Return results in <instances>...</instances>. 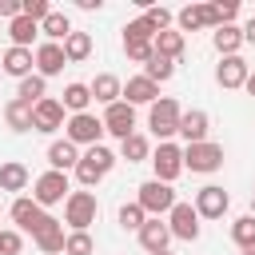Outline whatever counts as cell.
<instances>
[{
    "instance_id": "6da1fadb",
    "label": "cell",
    "mask_w": 255,
    "mask_h": 255,
    "mask_svg": "<svg viewBox=\"0 0 255 255\" xmlns=\"http://www.w3.org/2000/svg\"><path fill=\"white\" fill-rule=\"evenodd\" d=\"M8 215H12V223H16V231L20 235H32V243L40 239V235H48V231H60L64 223L52 215V211H44L32 195H16L12 199V207H8Z\"/></svg>"
},
{
    "instance_id": "7a4b0ae2",
    "label": "cell",
    "mask_w": 255,
    "mask_h": 255,
    "mask_svg": "<svg viewBox=\"0 0 255 255\" xmlns=\"http://www.w3.org/2000/svg\"><path fill=\"white\" fill-rule=\"evenodd\" d=\"M116 163H120V155H116L112 147L96 143V147H84V151H80V163H76L72 171H76L80 187H84V191H92V187H96V183H100V179H104Z\"/></svg>"
},
{
    "instance_id": "3957f363",
    "label": "cell",
    "mask_w": 255,
    "mask_h": 255,
    "mask_svg": "<svg viewBox=\"0 0 255 255\" xmlns=\"http://www.w3.org/2000/svg\"><path fill=\"white\" fill-rule=\"evenodd\" d=\"M179 116H183L179 100H175V96H159V100L147 108V128H151V135H155L159 143H167V139L179 131Z\"/></svg>"
},
{
    "instance_id": "277c9868",
    "label": "cell",
    "mask_w": 255,
    "mask_h": 255,
    "mask_svg": "<svg viewBox=\"0 0 255 255\" xmlns=\"http://www.w3.org/2000/svg\"><path fill=\"white\" fill-rule=\"evenodd\" d=\"M135 203L143 207L147 219H163L171 207H175V187L171 183H159V179H143L135 187Z\"/></svg>"
},
{
    "instance_id": "5b68a950",
    "label": "cell",
    "mask_w": 255,
    "mask_h": 255,
    "mask_svg": "<svg viewBox=\"0 0 255 255\" xmlns=\"http://www.w3.org/2000/svg\"><path fill=\"white\" fill-rule=\"evenodd\" d=\"M223 143L215 139H203V143H187L183 147V171H195V175H211L223 167Z\"/></svg>"
},
{
    "instance_id": "8992f818",
    "label": "cell",
    "mask_w": 255,
    "mask_h": 255,
    "mask_svg": "<svg viewBox=\"0 0 255 255\" xmlns=\"http://www.w3.org/2000/svg\"><path fill=\"white\" fill-rule=\"evenodd\" d=\"M100 219V203H96V191H72L68 199H64V223L72 227V231H88L92 223Z\"/></svg>"
},
{
    "instance_id": "52a82bcc",
    "label": "cell",
    "mask_w": 255,
    "mask_h": 255,
    "mask_svg": "<svg viewBox=\"0 0 255 255\" xmlns=\"http://www.w3.org/2000/svg\"><path fill=\"white\" fill-rule=\"evenodd\" d=\"M64 139L76 143V147H96V143L104 139L100 116H96V112H76V116H68V120H64Z\"/></svg>"
},
{
    "instance_id": "ba28073f",
    "label": "cell",
    "mask_w": 255,
    "mask_h": 255,
    "mask_svg": "<svg viewBox=\"0 0 255 255\" xmlns=\"http://www.w3.org/2000/svg\"><path fill=\"white\" fill-rule=\"evenodd\" d=\"M68 195H72V183H68L64 171H52V167H48V171H40V175L32 179V199H36L44 211L56 207V203H64Z\"/></svg>"
},
{
    "instance_id": "9c48e42d",
    "label": "cell",
    "mask_w": 255,
    "mask_h": 255,
    "mask_svg": "<svg viewBox=\"0 0 255 255\" xmlns=\"http://www.w3.org/2000/svg\"><path fill=\"white\" fill-rule=\"evenodd\" d=\"M151 179H159V183H175L179 175H183V147L175 143V139H167V143H159L155 151H151Z\"/></svg>"
},
{
    "instance_id": "30bf717a",
    "label": "cell",
    "mask_w": 255,
    "mask_h": 255,
    "mask_svg": "<svg viewBox=\"0 0 255 255\" xmlns=\"http://www.w3.org/2000/svg\"><path fill=\"white\" fill-rule=\"evenodd\" d=\"M163 223H167L171 239H179V243H195V239H199V231H203V223H199L195 207H191V203H183V199H175V207L163 215Z\"/></svg>"
},
{
    "instance_id": "8fae6325",
    "label": "cell",
    "mask_w": 255,
    "mask_h": 255,
    "mask_svg": "<svg viewBox=\"0 0 255 255\" xmlns=\"http://www.w3.org/2000/svg\"><path fill=\"white\" fill-rule=\"evenodd\" d=\"M191 207H195V215H199V219H223V215H227V207H231V195H227L219 183H203V187L195 191Z\"/></svg>"
},
{
    "instance_id": "7c38bea8",
    "label": "cell",
    "mask_w": 255,
    "mask_h": 255,
    "mask_svg": "<svg viewBox=\"0 0 255 255\" xmlns=\"http://www.w3.org/2000/svg\"><path fill=\"white\" fill-rule=\"evenodd\" d=\"M64 120H68V112H64V104L56 96H44L32 108V131H40V135H56L64 128Z\"/></svg>"
},
{
    "instance_id": "4fadbf2b",
    "label": "cell",
    "mask_w": 255,
    "mask_h": 255,
    "mask_svg": "<svg viewBox=\"0 0 255 255\" xmlns=\"http://www.w3.org/2000/svg\"><path fill=\"white\" fill-rule=\"evenodd\" d=\"M100 124H104V135L128 139V135L135 131V108H131V104H124V100H116V104H108V108H104Z\"/></svg>"
},
{
    "instance_id": "5bb4252c",
    "label": "cell",
    "mask_w": 255,
    "mask_h": 255,
    "mask_svg": "<svg viewBox=\"0 0 255 255\" xmlns=\"http://www.w3.org/2000/svg\"><path fill=\"white\" fill-rule=\"evenodd\" d=\"M247 76H251V64L243 56H219V64H215V84L219 88L235 92V88L247 84Z\"/></svg>"
},
{
    "instance_id": "9a60e30c",
    "label": "cell",
    "mask_w": 255,
    "mask_h": 255,
    "mask_svg": "<svg viewBox=\"0 0 255 255\" xmlns=\"http://www.w3.org/2000/svg\"><path fill=\"white\" fill-rule=\"evenodd\" d=\"M32 60H36V76H44V80H52V76H60V72L68 68L64 48H60V44H48V40H40V44L32 48Z\"/></svg>"
},
{
    "instance_id": "2e32d148",
    "label": "cell",
    "mask_w": 255,
    "mask_h": 255,
    "mask_svg": "<svg viewBox=\"0 0 255 255\" xmlns=\"http://www.w3.org/2000/svg\"><path fill=\"white\" fill-rule=\"evenodd\" d=\"M207 131H211V116L203 112V108H187L183 116H179V139H183V147L187 143H203L207 139Z\"/></svg>"
},
{
    "instance_id": "e0dca14e",
    "label": "cell",
    "mask_w": 255,
    "mask_h": 255,
    "mask_svg": "<svg viewBox=\"0 0 255 255\" xmlns=\"http://www.w3.org/2000/svg\"><path fill=\"white\" fill-rule=\"evenodd\" d=\"M203 28H211L215 32V20H211V4H187V8H179L175 12V32H203Z\"/></svg>"
},
{
    "instance_id": "ac0fdd59",
    "label": "cell",
    "mask_w": 255,
    "mask_h": 255,
    "mask_svg": "<svg viewBox=\"0 0 255 255\" xmlns=\"http://www.w3.org/2000/svg\"><path fill=\"white\" fill-rule=\"evenodd\" d=\"M0 72L4 76H12V80H24V76H32L36 72V60H32V48H4V56H0Z\"/></svg>"
},
{
    "instance_id": "d6986e66",
    "label": "cell",
    "mask_w": 255,
    "mask_h": 255,
    "mask_svg": "<svg viewBox=\"0 0 255 255\" xmlns=\"http://www.w3.org/2000/svg\"><path fill=\"white\" fill-rule=\"evenodd\" d=\"M120 100H124V104H131V108H139V104H147V108H151V104L159 100V84H151L143 72H139V76H128V84H124V96H120Z\"/></svg>"
},
{
    "instance_id": "ffe728a7",
    "label": "cell",
    "mask_w": 255,
    "mask_h": 255,
    "mask_svg": "<svg viewBox=\"0 0 255 255\" xmlns=\"http://www.w3.org/2000/svg\"><path fill=\"white\" fill-rule=\"evenodd\" d=\"M88 92H92V100H96V104H104V108H108V104H116V100L124 96V80H120L116 72H100V76L88 84Z\"/></svg>"
},
{
    "instance_id": "44dd1931",
    "label": "cell",
    "mask_w": 255,
    "mask_h": 255,
    "mask_svg": "<svg viewBox=\"0 0 255 255\" xmlns=\"http://www.w3.org/2000/svg\"><path fill=\"white\" fill-rule=\"evenodd\" d=\"M135 239H139V247L151 255V251H167V243H171V231H167V223H163V219H147V223L135 231Z\"/></svg>"
},
{
    "instance_id": "7402d4cb",
    "label": "cell",
    "mask_w": 255,
    "mask_h": 255,
    "mask_svg": "<svg viewBox=\"0 0 255 255\" xmlns=\"http://www.w3.org/2000/svg\"><path fill=\"white\" fill-rule=\"evenodd\" d=\"M28 183H32V171H28L20 159H4V163H0V191L20 195Z\"/></svg>"
},
{
    "instance_id": "603a6c76",
    "label": "cell",
    "mask_w": 255,
    "mask_h": 255,
    "mask_svg": "<svg viewBox=\"0 0 255 255\" xmlns=\"http://www.w3.org/2000/svg\"><path fill=\"white\" fill-rule=\"evenodd\" d=\"M76 163H80V147L76 143H68V139H52L48 143V167L52 171H64L68 175Z\"/></svg>"
},
{
    "instance_id": "cb8c5ba5",
    "label": "cell",
    "mask_w": 255,
    "mask_h": 255,
    "mask_svg": "<svg viewBox=\"0 0 255 255\" xmlns=\"http://www.w3.org/2000/svg\"><path fill=\"white\" fill-rule=\"evenodd\" d=\"M40 36H44L48 44H64V40L72 36V20H68V12L52 8V12L40 20Z\"/></svg>"
},
{
    "instance_id": "d4e9b609",
    "label": "cell",
    "mask_w": 255,
    "mask_h": 255,
    "mask_svg": "<svg viewBox=\"0 0 255 255\" xmlns=\"http://www.w3.org/2000/svg\"><path fill=\"white\" fill-rule=\"evenodd\" d=\"M183 48H187V36H183V32H175V28L159 32V36L151 40V52H155V56H163V60H179V56H183Z\"/></svg>"
},
{
    "instance_id": "484cf974",
    "label": "cell",
    "mask_w": 255,
    "mask_h": 255,
    "mask_svg": "<svg viewBox=\"0 0 255 255\" xmlns=\"http://www.w3.org/2000/svg\"><path fill=\"white\" fill-rule=\"evenodd\" d=\"M211 44H215L219 56H239V48H243V32H239V24H223V28H215V32H211Z\"/></svg>"
},
{
    "instance_id": "4316f807",
    "label": "cell",
    "mask_w": 255,
    "mask_h": 255,
    "mask_svg": "<svg viewBox=\"0 0 255 255\" xmlns=\"http://www.w3.org/2000/svg\"><path fill=\"white\" fill-rule=\"evenodd\" d=\"M4 124H8V128H12L16 135L32 131V108H28L24 100H16V96H12V100L4 104Z\"/></svg>"
},
{
    "instance_id": "83f0119b",
    "label": "cell",
    "mask_w": 255,
    "mask_h": 255,
    "mask_svg": "<svg viewBox=\"0 0 255 255\" xmlns=\"http://www.w3.org/2000/svg\"><path fill=\"white\" fill-rule=\"evenodd\" d=\"M120 159H124V163H143V159H151V139L139 135V131H131L128 139H120Z\"/></svg>"
},
{
    "instance_id": "f1b7e54d",
    "label": "cell",
    "mask_w": 255,
    "mask_h": 255,
    "mask_svg": "<svg viewBox=\"0 0 255 255\" xmlns=\"http://www.w3.org/2000/svg\"><path fill=\"white\" fill-rule=\"evenodd\" d=\"M36 36H40V24H36V20H28V16L8 20V40H12V48H32Z\"/></svg>"
},
{
    "instance_id": "f546056e",
    "label": "cell",
    "mask_w": 255,
    "mask_h": 255,
    "mask_svg": "<svg viewBox=\"0 0 255 255\" xmlns=\"http://www.w3.org/2000/svg\"><path fill=\"white\" fill-rule=\"evenodd\" d=\"M60 48H64V60H68V64H84V60L92 56V32H76V28H72V36H68Z\"/></svg>"
},
{
    "instance_id": "4dcf8cb0",
    "label": "cell",
    "mask_w": 255,
    "mask_h": 255,
    "mask_svg": "<svg viewBox=\"0 0 255 255\" xmlns=\"http://www.w3.org/2000/svg\"><path fill=\"white\" fill-rule=\"evenodd\" d=\"M44 96H48V80H44V76H36V72H32V76H24V80L16 84V100H24L28 108H36Z\"/></svg>"
},
{
    "instance_id": "1f68e13d",
    "label": "cell",
    "mask_w": 255,
    "mask_h": 255,
    "mask_svg": "<svg viewBox=\"0 0 255 255\" xmlns=\"http://www.w3.org/2000/svg\"><path fill=\"white\" fill-rule=\"evenodd\" d=\"M231 239L243 255H255V215H239L231 223Z\"/></svg>"
},
{
    "instance_id": "d6a6232c",
    "label": "cell",
    "mask_w": 255,
    "mask_h": 255,
    "mask_svg": "<svg viewBox=\"0 0 255 255\" xmlns=\"http://www.w3.org/2000/svg\"><path fill=\"white\" fill-rule=\"evenodd\" d=\"M64 112L68 116H76V112H88V104H92V92H88V84H80V80H72L68 88H64Z\"/></svg>"
},
{
    "instance_id": "836d02e7",
    "label": "cell",
    "mask_w": 255,
    "mask_h": 255,
    "mask_svg": "<svg viewBox=\"0 0 255 255\" xmlns=\"http://www.w3.org/2000/svg\"><path fill=\"white\" fill-rule=\"evenodd\" d=\"M143 76H147L151 84H167V80L175 76V60H163V56L151 52V60L143 64Z\"/></svg>"
},
{
    "instance_id": "e575fe53",
    "label": "cell",
    "mask_w": 255,
    "mask_h": 255,
    "mask_svg": "<svg viewBox=\"0 0 255 255\" xmlns=\"http://www.w3.org/2000/svg\"><path fill=\"white\" fill-rule=\"evenodd\" d=\"M116 219H120V227H124V231H139V227L147 223V215H143V207H139L135 199H131V203H124V207L116 211Z\"/></svg>"
},
{
    "instance_id": "d590c367",
    "label": "cell",
    "mask_w": 255,
    "mask_h": 255,
    "mask_svg": "<svg viewBox=\"0 0 255 255\" xmlns=\"http://www.w3.org/2000/svg\"><path fill=\"white\" fill-rule=\"evenodd\" d=\"M155 36H159V32H155V28H151L143 16H135V20H128V24H124V40H139V44H151Z\"/></svg>"
},
{
    "instance_id": "8d00e7d4",
    "label": "cell",
    "mask_w": 255,
    "mask_h": 255,
    "mask_svg": "<svg viewBox=\"0 0 255 255\" xmlns=\"http://www.w3.org/2000/svg\"><path fill=\"white\" fill-rule=\"evenodd\" d=\"M96 251V239L88 235V231H68V239H64V255H92Z\"/></svg>"
},
{
    "instance_id": "74e56055",
    "label": "cell",
    "mask_w": 255,
    "mask_h": 255,
    "mask_svg": "<svg viewBox=\"0 0 255 255\" xmlns=\"http://www.w3.org/2000/svg\"><path fill=\"white\" fill-rule=\"evenodd\" d=\"M143 20H147L155 32H167V28H171V20H175V12H171V8H163V4H147V8H143Z\"/></svg>"
},
{
    "instance_id": "f35d334b",
    "label": "cell",
    "mask_w": 255,
    "mask_h": 255,
    "mask_svg": "<svg viewBox=\"0 0 255 255\" xmlns=\"http://www.w3.org/2000/svg\"><path fill=\"white\" fill-rule=\"evenodd\" d=\"M235 16H239V0H215V4H211V20H215V28L235 24Z\"/></svg>"
},
{
    "instance_id": "ab89813d",
    "label": "cell",
    "mask_w": 255,
    "mask_h": 255,
    "mask_svg": "<svg viewBox=\"0 0 255 255\" xmlns=\"http://www.w3.org/2000/svg\"><path fill=\"white\" fill-rule=\"evenodd\" d=\"M64 239H68L64 227H60V231H48V235L36 239V251H40V255H64Z\"/></svg>"
},
{
    "instance_id": "60d3db41",
    "label": "cell",
    "mask_w": 255,
    "mask_h": 255,
    "mask_svg": "<svg viewBox=\"0 0 255 255\" xmlns=\"http://www.w3.org/2000/svg\"><path fill=\"white\" fill-rule=\"evenodd\" d=\"M24 251V235L16 227H4L0 231V255H20Z\"/></svg>"
},
{
    "instance_id": "b9f144b4",
    "label": "cell",
    "mask_w": 255,
    "mask_h": 255,
    "mask_svg": "<svg viewBox=\"0 0 255 255\" xmlns=\"http://www.w3.org/2000/svg\"><path fill=\"white\" fill-rule=\"evenodd\" d=\"M48 12H52L48 0H20V16H28V20H36V24H40Z\"/></svg>"
},
{
    "instance_id": "7bdbcfd3",
    "label": "cell",
    "mask_w": 255,
    "mask_h": 255,
    "mask_svg": "<svg viewBox=\"0 0 255 255\" xmlns=\"http://www.w3.org/2000/svg\"><path fill=\"white\" fill-rule=\"evenodd\" d=\"M124 56L131 64H147L151 60V44H139V40H124Z\"/></svg>"
},
{
    "instance_id": "ee69618b",
    "label": "cell",
    "mask_w": 255,
    "mask_h": 255,
    "mask_svg": "<svg viewBox=\"0 0 255 255\" xmlns=\"http://www.w3.org/2000/svg\"><path fill=\"white\" fill-rule=\"evenodd\" d=\"M20 16V0H0V20H16Z\"/></svg>"
},
{
    "instance_id": "f6af8a7d",
    "label": "cell",
    "mask_w": 255,
    "mask_h": 255,
    "mask_svg": "<svg viewBox=\"0 0 255 255\" xmlns=\"http://www.w3.org/2000/svg\"><path fill=\"white\" fill-rule=\"evenodd\" d=\"M239 32H243V44H255V16H251V20H247Z\"/></svg>"
},
{
    "instance_id": "bcb514c9",
    "label": "cell",
    "mask_w": 255,
    "mask_h": 255,
    "mask_svg": "<svg viewBox=\"0 0 255 255\" xmlns=\"http://www.w3.org/2000/svg\"><path fill=\"white\" fill-rule=\"evenodd\" d=\"M76 4H80L84 12H100V8H104V0H76Z\"/></svg>"
},
{
    "instance_id": "7dc6e473",
    "label": "cell",
    "mask_w": 255,
    "mask_h": 255,
    "mask_svg": "<svg viewBox=\"0 0 255 255\" xmlns=\"http://www.w3.org/2000/svg\"><path fill=\"white\" fill-rule=\"evenodd\" d=\"M243 92H247V96H255V72L247 76V84H243Z\"/></svg>"
},
{
    "instance_id": "c3c4849f",
    "label": "cell",
    "mask_w": 255,
    "mask_h": 255,
    "mask_svg": "<svg viewBox=\"0 0 255 255\" xmlns=\"http://www.w3.org/2000/svg\"><path fill=\"white\" fill-rule=\"evenodd\" d=\"M151 255H171V251H151Z\"/></svg>"
}]
</instances>
